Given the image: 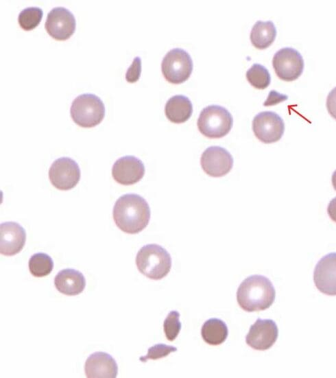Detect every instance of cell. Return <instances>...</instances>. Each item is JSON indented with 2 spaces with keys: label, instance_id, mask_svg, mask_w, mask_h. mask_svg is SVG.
<instances>
[{
  "label": "cell",
  "instance_id": "obj_1",
  "mask_svg": "<svg viewBox=\"0 0 336 378\" xmlns=\"http://www.w3.org/2000/svg\"><path fill=\"white\" fill-rule=\"evenodd\" d=\"M117 226L128 234L142 231L150 220V209L147 201L135 193H128L119 197L112 211Z\"/></svg>",
  "mask_w": 336,
  "mask_h": 378
},
{
  "label": "cell",
  "instance_id": "obj_25",
  "mask_svg": "<svg viewBox=\"0 0 336 378\" xmlns=\"http://www.w3.org/2000/svg\"><path fill=\"white\" fill-rule=\"evenodd\" d=\"M177 351V348L165 344H156L148 349L147 353L139 358L141 362H145L148 359H158L165 357L172 352Z\"/></svg>",
  "mask_w": 336,
  "mask_h": 378
},
{
  "label": "cell",
  "instance_id": "obj_13",
  "mask_svg": "<svg viewBox=\"0 0 336 378\" xmlns=\"http://www.w3.org/2000/svg\"><path fill=\"white\" fill-rule=\"evenodd\" d=\"M313 281L320 292L336 296V252L328 253L320 259L315 267Z\"/></svg>",
  "mask_w": 336,
  "mask_h": 378
},
{
  "label": "cell",
  "instance_id": "obj_11",
  "mask_svg": "<svg viewBox=\"0 0 336 378\" xmlns=\"http://www.w3.org/2000/svg\"><path fill=\"white\" fill-rule=\"evenodd\" d=\"M278 336V329L273 320L258 318L250 326L245 342L255 350L265 351L274 345Z\"/></svg>",
  "mask_w": 336,
  "mask_h": 378
},
{
  "label": "cell",
  "instance_id": "obj_10",
  "mask_svg": "<svg viewBox=\"0 0 336 378\" xmlns=\"http://www.w3.org/2000/svg\"><path fill=\"white\" fill-rule=\"evenodd\" d=\"M45 27L57 40H66L75 32L76 21L73 13L64 7H55L47 14Z\"/></svg>",
  "mask_w": 336,
  "mask_h": 378
},
{
  "label": "cell",
  "instance_id": "obj_3",
  "mask_svg": "<svg viewBox=\"0 0 336 378\" xmlns=\"http://www.w3.org/2000/svg\"><path fill=\"white\" fill-rule=\"evenodd\" d=\"M136 265L139 271L153 280H160L167 275L171 268L169 253L160 245L143 246L136 254Z\"/></svg>",
  "mask_w": 336,
  "mask_h": 378
},
{
  "label": "cell",
  "instance_id": "obj_7",
  "mask_svg": "<svg viewBox=\"0 0 336 378\" xmlns=\"http://www.w3.org/2000/svg\"><path fill=\"white\" fill-rule=\"evenodd\" d=\"M272 65L277 76L284 81L298 79L304 69V60L298 51L291 47H284L275 53Z\"/></svg>",
  "mask_w": 336,
  "mask_h": 378
},
{
  "label": "cell",
  "instance_id": "obj_27",
  "mask_svg": "<svg viewBox=\"0 0 336 378\" xmlns=\"http://www.w3.org/2000/svg\"><path fill=\"white\" fill-rule=\"evenodd\" d=\"M288 99L287 95L280 94L275 90H272L267 96V98L264 102L263 105L265 106H273L282 102Z\"/></svg>",
  "mask_w": 336,
  "mask_h": 378
},
{
  "label": "cell",
  "instance_id": "obj_17",
  "mask_svg": "<svg viewBox=\"0 0 336 378\" xmlns=\"http://www.w3.org/2000/svg\"><path fill=\"white\" fill-rule=\"evenodd\" d=\"M54 285L60 293L67 296H75L83 292L86 279L82 272L67 268L58 272L54 278Z\"/></svg>",
  "mask_w": 336,
  "mask_h": 378
},
{
  "label": "cell",
  "instance_id": "obj_29",
  "mask_svg": "<svg viewBox=\"0 0 336 378\" xmlns=\"http://www.w3.org/2000/svg\"><path fill=\"white\" fill-rule=\"evenodd\" d=\"M327 213L330 218L336 222V197L333 198L328 203Z\"/></svg>",
  "mask_w": 336,
  "mask_h": 378
},
{
  "label": "cell",
  "instance_id": "obj_18",
  "mask_svg": "<svg viewBox=\"0 0 336 378\" xmlns=\"http://www.w3.org/2000/svg\"><path fill=\"white\" fill-rule=\"evenodd\" d=\"M165 113L170 121L174 123H184L191 117L193 105L187 96L176 95L167 100Z\"/></svg>",
  "mask_w": 336,
  "mask_h": 378
},
{
  "label": "cell",
  "instance_id": "obj_28",
  "mask_svg": "<svg viewBox=\"0 0 336 378\" xmlns=\"http://www.w3.org/2000/svg\"><path fill=\"white\" fill-rule=\"evenodd\" d=\"M326 108L331 116L336 120V87L327 96Z\"/></svg>",
  "mask_w": 336,
  "mask_h": 378
},
{
  "label": "cell",
  "instance_id": "obj_5",
  "mask_svg": "<svg viewBox=\"0 0 336 378\" xmlns=\"http://www.w3.org/2000/svg\"><path fill=\"white\" fill-rule=\"evenodd\" d=\"M197 124L202 134L210 139H218L226 136L230 131L233 118L224 107L210 105L201 111Z\"/></svg>",
  "mask_w": 336,
  "mask_h": 378
},
{
  "label": "cell",
  "instance_id": "obj_26",
  "mask_svg": "<svg viewBox=\"0 0 336 378\" xmlns=\"http://www.w3.org/2000/svg\"><path fill=\"white\" fill-rule=\"evenodd\" d=\"M141 73V60L136 56L134 58L131 65L125 73V80L130 83H134L139 80Z\"/></svg>",
  "mask_w": 336,
  "mask_h": 378
},
{
  "label": "cell",
  "instance_id": "obj_19",
  "mask_svg": "<svg viewBox=\"0 0 336 378\" xmlns=\"http://www.w3.org/2000/svg\"><path fill=\"white\" fill-rule=\"evenodd\" d=\"M276 36V29L272 21H258L252 28L250 40L256 48L264 49L272 44Z\"/></svg>",
  "mask_w": 336,
  "mask_h": 378
},
{
  "label": "cell",
  "instance_id": "obj_12",
  "mask_svg": "<svg viewBox=\"0 0 336 378\" xmlns=\"http://www.w3.org/2000/svg\"><path fill=\"white\" fill-rule=\"evenodd\" d=\"M202 169L213 177H221L229 173L233 166L230 153L220 146L206 148L200 158Z\"/></svg>",
  "mask_w": 336,
  "mask_h": 378
},
{
  "label": "cell",
  "instance_id": "obj_4",
  "mask_svg": "<svg viewBox=\"0 0 336 378\" xmlns=\"http://www.w3.org/2000/svg\"><path fill=\"white\" fill-rule=\"evenodd\" d=\"M105 112L104 102L93 93L77 96L70 108L73 121L82 128H93L99 124L104 118Z\"/></svg>",
  "mask_w": 336,
  "mask_h": 378
},
{
  "label": "cell",
  "instance_id": "obj_8",
  "mask_svg": "<svg viewBox=\"0 0 336 378\" xmlns=\"http://www.w3.org/2000/svg\"><path fill=\"white\" fill-rule=\"evenodd\" d=\"M81 176L78 164L69 157L55 160L49 169V178L53 187L67 191L75 187Z\"/></svg>",
  "mask_w": 336,
  "mask_h": 378
},
{
  "label": "cell",
  "instance_id": "obj_2",
  "mask_svg": "<svg viewBox=\"0 0 336 378\" xmlns=\"http://www.w3.org/2000/svg\"><path fill=\"white\" fill-rule=\"evenodd\" d=\"M276 291L271 281L265 276L254 274L245 279L237 292L240 307L248 312L268 309L274 302Z\"/></svg>",
  "mask_w": 336,
  "mask_h": 378
},
{
  "label": "cell",
  "instance_id": "obj_23",
  "mask_svg": "<svg viewBox=\"0 0 336 378\" xmlns=\"http://www.w3.org/2000/svg\"><path fill=\"white\" fill-rule=\"evenodd\" d=\"M43 16V10L39 7H27L24 8L19 14L18 22L20 27L25 30L30 31L36 27L40 23Z\"/></svg>",
  "mask_w": 336,
  "mask_h": 378
},
{
  "label": "cell",
  "instance_id": "obj_21",
  "mask_svg": "<svg viewBox=\"0 0 336 378\" xmlns=\"http://www.w3.org/2000/svg\"><path fill=\"white\" fill-rule=\"evenodd\" d=\"M28 267L30 273L35 277L49 275L53 268L51 257L44 252H37L29 259Z\"/></svg>",
  "mask_w": 336,
  "mask_h": 378
},
{
  "label": "cell",
  "instance_id": "obj_22",
  "mask_svg": "<svg viewBox=\"0 0 336 378\" xmlns=\"http://www.w3.org/2000/svg\"><path fill=\"white\" fill-rule=\"evenodd\" d=\"M246 78L250 84L258 89H265L270 84L271 77L267 69L255 63L246 72Z\"/></svg>",
  "mask_w": 336,
  "mask_h": 378
},
{
  "label": "cell",
  "instance_id": "obj_15",
  "mask_svg": "<svg viewBox=\"0 0 336 378\" xmlns=\"http://www.w3.org/2000/svg\"><path fill=\"white\" fill-rule=\"evenodd\" d=\"M26 241V232L18 223L7 222L0 226V252L5 256L19 253Z\"/></svg>",
  "mask_w": 336,
  "mask_h": 378
},
{
  "label": "cell",
  "instance_id": "obj_9",
  "mask_svg": "<svg viewBox=\"0 0 336 378\" xmlns=\"http://www.w3.org/2000/svg\"><path fill=\"white\" fill-rule=\"evenodd\" d=\"M252 130L259 141L265 143H272L279 141L283 137L285 123L277 113L263 111L254 117Z\"/></svg>",
  "mask_w": 336,
  "mask_h": 378
},
{
  "label": "cell",
  "instance_id": "obj_14",
  "mask_svg": "<svg viewBox=\"0 0 336 378\" xmlns=\"http://www.w3.org/2000/svg\"><path fill=\"white\" fill-rule=\"evenodd\" d=\"M145 174L143 162L134 156H125L117 159L112 168L114 180L123 185H131L140 181Z\"/></svg>",
  "mask_w": 336,
  "mask_h": 378
},
{
  "label": "cell",
  "instance_id": "obj_6",
  "mask_svg": "<svg viewBox=\"0 0 336 378\" xmlns=\"http://www.w3.org/2000/svg\"><path fill=\"white\" fill-rule=\"evenodd\" d=\"M193 61L187 51L174 48L166 54L161 63L164 78L170 83L181 84L190 77L193 71Z\"/></svg>",
  "mask_w": 336,
  "mask_h": 378
},
{
  "label": "cell",
  "instance_id": "obj_20",
  "mask_svg": "<svg viewBox=\"0 0 336 378\" xmlns=\"http://www.w3.org/2000/svg\"><path fill=\"white\" fill-rule=\"evenodd\" d=\"M228 335L226 324L219 318H210L204 322L201 329V335L205 342L217 346L224 343Z\"/></svg>",
  "mask_w": 336,
  "mask_h": 378
},
{
  "label": "cell",
  "instance_id": "obj_30",
  "mask_svg": "<svg viewBox=\"0 0 336 378\" xmlns=\"http://www.w3.org/2000/svg\"><path fill=\"white\" fill-rule=\"evenodd\" d=\"M332 185L334 189L336 191V170L333 173L331 178Z\"/></svg>",
  "mask_w": 336,
  "mask_h": 378
},
{
  "label": "cell",
  "instance_id": "obj_16",
  "mask_svg": "<svg viewBox=\"0 0 336 378\" xmlns=\"http://www.w3.org/2000/svg\"><path fill=\"white\" fill-rule=\"evenodd\" d=\"M84 371L88 378H115L118 373V366L110 355L98 351L88 357Z\"/></svg>",
  "mask_w": 336,
  "mask_h": 378
},
{
  "label": "cell",
  "instance_id": "obj_24",
  "mask_svg": "<svg viewBox=\"0 0 336 378\" xmlns=\"http://www.w3.org/2000/svg\"><path fill=\"white\" fill-rule=\"evenodd\" d=\"M179 317V312L173 310L168 314L164 320L163 329L165 337L169 341H173L181 330V322Z\"/></svg>",
  "mask_w": 336,
  "mask_h": 378
}]
</instances>
